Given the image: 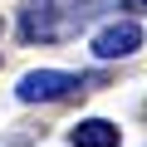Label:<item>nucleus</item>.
<instances>
[{
    "mask_svg": "<svg viewBox=\"0 0 147 147\" xmlns=\"http://www.w3.org/2000/svg\"><path fill=\"white\" fill-rule=\"evenodd\" d=\"M88 74H69V69H30L25 79L15 84L20 103H64L74 93H88Z\"/></svg>",
    "mask_w": 147,
    "mask_h": 147,
    "instance_id": "nucleus-2",
    "label": "nucleus"
},
{
    "mask_svg": "<svg viewBox=\"0 0 147 147\" xmlns=\"http://www.w3.org/2000/svg\"><path fill=\"white\" fill-rule=\"evenodd\" d=\"M137 44H142V25H137V20H113V25H103V30L88 39V49H93L98 59H132Z\"/></svg>",
    "mask_w": 147,
    "mask_h": 147,
    "instance_id": "nucleus-3",
    "label": "nucleus"
},
{
    "mask_svg": "<svg viewBox=\"0 0 147 147\" xmlns=\"http://www.w3.org/2000/svg\"><path fill=\"white\" fill-rule=\"evenodd\" d=\"M118 137H123V127L108 123V118H79L69 127V142L74 147H118Z\"/></svg>",
    "mask_w": 147,
    "mask_h": 147,
    "instance_id": "nucleus-4",
    "label": "nucleus"
},
{
    "mask_svg": "<svg viewBox=\"0 0 147 147\" xmlns=\"http://www.w3.org/2000/svg\"><path fill=\"white\" fill-rule=\"evenodd\" d=\"M98 5H108V0H79V5H49V0H30V5L20 10V39L25 44H49V39H69L79 34Z\"/></svg>",
    "mask_w": 147,
    "mask_h": 147,
    "instance_id": "nucleus-1",
    "label": "nucleus"
},
{
    "mask_svg": "<svg viewBox=\"0 0 147 147\" xmlns=\"http://www.w3.org/2000/svg\"><path fill=\"white\" fill-rule=\"evenodd\" d=\"M137 5H142V10H147V0H137Z\"/></svg>",
    "mask_w": 147,
    "mask_h": 147,
    "instance_id": "nucleus-5",
    "label": "nucleus"
}]
</instances>
